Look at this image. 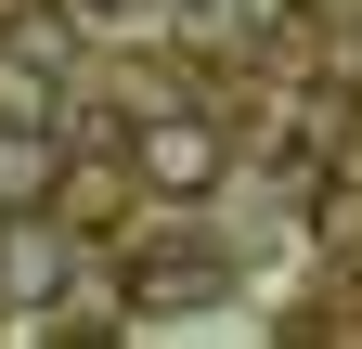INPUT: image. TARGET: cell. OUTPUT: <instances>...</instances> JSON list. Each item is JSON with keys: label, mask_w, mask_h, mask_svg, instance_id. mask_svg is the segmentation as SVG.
<instances>
[{"label": "cell", "mask_w": 362, "mask_h": 349, "mask_svg": "<svg viewBox=\"0 0 362 349\" xmlns=\"http://www.w3.org/2000/svg\"><path fill=\"white\" fill-rule=\"evenodd\" d=\"M220 168H233V129H220L207 104H156L143 129H129V182H143L156 207H207Z\"/></svg>", "instance_id": "cell-1"}, {"label": "cell", "mask_w": 362, "mask_h": 349, "mask_svg": "<svg viewBox=\"0 0 362 349\" xmlns=\"http://www.w3.org/2000/svg\"><path fill=\"white\" fill-rule=\"evenodd\" d=\"M65 297H78V246H65V220H52V207H0V311L39 336V324H65Z\"/></svg>", "instance_id": "cell-2"}, {"label": "cell", "mask_w": 362, "mask_h": 349, "mask_svg": "<svg viewBox=\"0 0 362 349\" xmlns=\"http://www.w3.org/2000/svg\"><path fill=\"white\" fill-rule=\"evenodd\" d=\"M220 285H233V259H220V246H143V259L117 272L129 311H181V297H220Z\"/></svg>", "instance_id": "cell-3"}, {"label": "cell", "mask_w": 362, "mask_h": 349, "mask_svg": "<svg viewBox=\"0 0 362 349\" xmlns=\"http://www.w3.org/2000/svg\"><path fill=\"white\" fill-rule=\"evenodd\" d=\"M78 13H90V26H129V13H143V0H78Z\"/></svg>", "instance_id": "cell-4"}]
</instances>
